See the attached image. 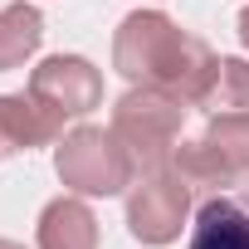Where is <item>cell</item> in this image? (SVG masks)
<instances>
[{"label": "cell", "mask_w": 249, "mask_h": 249, "mask_svg": "<svg viewBox=\"0 0 249 249\" xmlns=\"http://www.w3.org/2000/svg\"><path fill=\"white\" fill-rule=\"evenodd\" d=\"M186 103L171 98L166 88H152V83H132L112 103V132L122 137V147L132 152L137 171H152V166H166L176 142H181V127H186Z\"/></svg>", "instance_id": "1"}, {"label": "cell", "mask_w": 249, "mask_h": 249, "mask_svg": "<svg viewBox=\"0 0 249 249\" xmlns=\"http://www.w3.org/2000/svg\"><path fill=\"white\" fill-rule=\"evenodd\" d=\"M54 171L73 196H122L137 181V161L122 147V137L112 127H93V122L59 137Z\"/></svg>", "instance_id": "2"}, {"label": "cell", "mask_w": 249, "mask_h": 249, "mask_svg": "<svg viewBox=\"0 0 249 249\" xmlns=\"http://www.w3.org/2000/svg\"><path fill=\"white\" fill-rule=\"evenodd\" d=\"M186 30L166 15V10H132L112 35V69L127 83H161L176 49H181Z\"/></svg>", "instance_id": "3"}, {"label": "cell", "mask_w": 249, "mask_h": 249, "mask_svg": "<svg viewBox=\"0 0 249 249\" xmlns=\"http://www.w3.org/2000/svg\"><path fill=\"white\" fill-rule=\"evenodd\" d=\"M191 220V186L181 181V171L152 166L137 171V181L127 186V230L142 244H171L181 239V225Z\"/></svg>", "instance_id": "4"}, {"label": "cell", "mask_w": 249, "mask_h": 249, "mask_svg": "<svg viewBox=\"0 0 249 249\" xmlns=\"http://www.w3.org/2000/svg\"><path fill=\"white\" fill-rule=\"evenodd\" d=\"M30 93L49 103L59 117H88L103 103V73L83 54H49L30 73Z\"/></svg>", "instance_id": "5"}, {"label": "cell", "mask_w": 249, "mask_h": 249, "mask_svg": "<svg viewBox=\"0 0 249 249\" xmlns=\"http://www.w3.org/2000/svg\"><path fill=\"white\" fill-rule=\"evenodd\" d=\"M64 132V117L39 103L35 93H0V152H35V147H49L59 142Z\"/></svg>", "instance_id": "6"}, {"label": "cell", "mask_w": 249, "mask_h": 249, "mask_svg": "<svg viewBox=\"0 0 249 249\" xmlns=\"http://www.w3.org/2000/svg\"><path fill=\"white\" fill-rule=\"evenodd\" d=\"M35 239L39 249H98V220L83 196H59L39 210Z\"/></svg>", "instance_id": "7"}, {"label": "cell", "mask_w": 249, "mask_h": 249, "mask_svg": "<svg viewBox=\"0 0 249 249\" xmlns=\"http://www.w3.org/2000/svg\"><path fill=\"white\" fill-rule=\"evenodd\" d=\"M191 249H249V205L230 196H205L191 225Z\"/></svg>", "instance_id": "8"}, {"label": "cell", "mask_w": 249, "mask_h": 249, "mask_svg": "<svg viewBox=\"0 0 249 249\" xmlns=\"http://www.w3.org/2000/svg\"><path fill=\"white\" fill-rule=\"evenodd\" d=\"M171 166L181 171V181L191 186V196H220L225 186H239V176L225 166V157L205 142V137H196V142H176V152H171Z\"/></svg>", "instance_id": "9"}, {"label": "cell", "mask_w": 249, "mask_h": 249, "mask_svg": "<svg viewBox=\"0 0 249 249\" xmlns=\"http://www.w3.org/2000/svg\"><path fill=\"white\" fill-rule=\"evenodd\" d=\"M44 39V15L35 5H25V0H15V5L0 10V73L5 69H20Z\"/></svg>", "instance_id": "10"}, {"label": "cell", "mask_w": 249, "mask_h": 249, "mask_svg": "<svg viewBox=\"0 0 249 249\" xmlns=\"http://www.w3.org/2000/svg\"><path fill=\"white\" fill-rule=\"evenodd\" d=\"M234 176H249V112H210L205 132H200Z\"/></svg>", "instance_id": "11"}, {"label": "cell", "mask_w": 249, "mask_h": 249, "mask_svg": "<svg viewBox=\"0 0 249 249\" xmlns=\"http://www.w3.org/2000/svg\"><path fill=\"white\" fill-rule=\"evenodd\" d=\"M205 112H249V59H220Z\"/></svg>", "instance_id": "12"}, {"label": "cell", "mask_w": 249, "mask_h": 249, "mask_svg": "<svg viewBox=\"0 0 249 249\" xmlns=\"http://www.w3.org/2000/svg\"><path fill=\"white\" fill-rule=\"evenodd\" d=\"M239 44H244V49H249V5H244V10H239Z\"/></svg>", "instance_id": "13"}, {"label": "cell", "mask_w": 249, "mask_h": 249, "mask_svg": "<svg viewBox=\"0 0 249 249\" xmlns=\"http://www.w3.org/2000/svg\"><path fill=\"white\" fill-rule=\"evenodd\" d=\"M239 200L249 205V176H239Z\"/></svg>", "instance_id": "14"}, {"label": "cell", "mask_w": 249, "mask_h": 249, "mask_svg": "<svg viewBox=\"0 0 249 249\" xmlns=\"http://www.w3.org/2000/svg\"><path fill=\"white\" fill-rule=\"evenodd\" d=\"M0 249H25V244H15V239H0Z\"/></svg>", "instance_id": "15"}, {"label": "cell", "mask_w": 249, "mask_h": 249, "mask_svg": "<svg viewBox=\"0 0 249 249\" xmlns=\"http://www.w3.org/2000/svg\"><path fill=\"white\" fill-rule=\"evenodd\" d=\"M0 157H5V152H0Z\"/></svg>", "instance_id": "16"}]
</instances>
